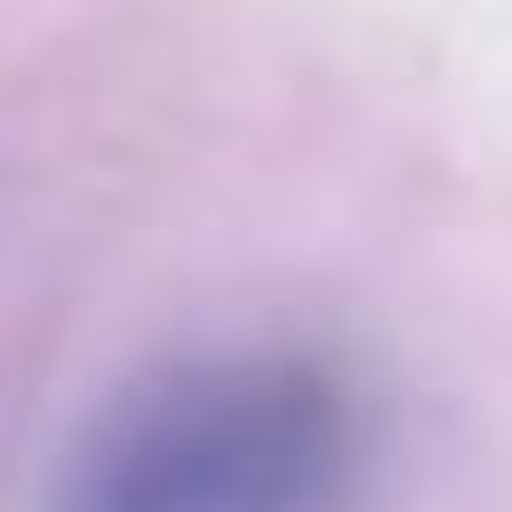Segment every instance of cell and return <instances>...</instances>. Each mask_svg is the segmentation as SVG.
I'll list each match as a JSON object with an SVG mask.
<instances>
[{
    "label": "cell",
    "mask_w": 512,
    "mask_h": 512,
    "mask_svg": "<svg viewBox=\"0 0 512 512\" xmlns=\"http://www.w3.org/2000/svg\"><path fill=\"white\" fill-rule=\"evenodd\" d=\"M380 427L304 342H209L124 380L67 446L38 512H370Z\"/></svg>",
    "instance_id": "1"
}]
</instances>
